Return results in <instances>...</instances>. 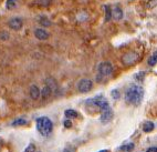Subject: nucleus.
I'll return each instance as SVG.
<instances>
[{
    "label": "nucleus",
    "mask_w": 157,
    "mask_h": 152,
    "mask_svg": "<svg viewBox=\"0 0 157 152\" xmlns=\"http://www.w3.org/2000/svg\"><path fill=\"white\" fill-rule=\"evenodd\" d=\"M133 149H134V144L133 143L127 144V146H123L120 148V150H122V151H132Z\"/></svg>",
    "instance_id": "nucleus-22"
},
{
    "label": "nucleus",
    "mask_w": 157,
    "mask_h": 152,
    "mask_svg": "<svg viewBox=\"0 0 157 152\" xmlns=\"http://www.w3.org/2000/svg\"><path fill=\"white\" fill-rule=\"evenodd\" d=\"M52 92H53V90H52L49 86L45 85L44 87H43L42 90H41V98H42L43 100H47V99H49L51 97Z\"/></svg>",
    "instance_id": "nucleus-10"
},
{
    "label": "nucleus",
    "mask_w": 157,
    "mask_h": 152,
    "mask_svg": "<svg viewBox=\"0 0 157 152\" xmlns=\"http://www.w3.org/2000/svg\"><path fill=\"white\" fill-rule=\"evenodd\" d=\"M8 26H9V28L11 29V30L19 31L20 29L22 28L23 21L21 19H20V18H12V19L9 20Z\"/></svg>",
    "instance_id": "nucleus-7"
},
{
    "label": "nucleus",
    "mask_w": 157,
    "mask_h": 152,
    "mask_svg": "<svg viewBox=\"0 0 157 152\" xmlns=\"http://www.w3.org/2000/svg\"><path fill=\"white\" fill-rule=\"evenodd\" d=\"M145 74H146V73L144 72V71H140V72H138V73H136V74H135L134 78H135V80H137V81H143Z\"/></svg>",
    "instance_id": "nucleus-19"
},
{
    "label": "nucleus",
    "mask_w": 157,
    "mask_h": 152,
    "mask_svg": "<svg viewBox=\"0 0 157 152\" xmlns=\"http://www.w3.org/2000/svg\"><path fill=\"white\" fill-rule=\"evenodd\" d=\"M40 23H41L42 26H44V27H49V26H51L50 20H49L48 18H45V17L40 18Z\"/></svg>",
    "instance_id": "nucleus-20"
},
{
    "label": "nucleus",
    "mask_w": 157,
    "mask_h": 152,
    "mask_svg": "<svg viewBox=\"0 0 157 152\" xmlns=\"http://www.w3.org/2000/svg\"><path fill=\"white\" fill-rule=\"evenodd\" d=\"M29 93H30V98L32 100H38L41 96V91L36 85H32L30 87V90H29Z\"/></svg>",
    "instance_id": "nucleus-8"
},
{
    "label": "nucleus",
    "mask_w": 157,
    "mask_h": 152,
    "mask_svg": "<svg viewBox=\"0 0 157 152\" xmlns=\"http://www.w3.org/2000/svg\"><path fill=\"white\" fill-rule=\"evenodd\" d=\"M34 36H36V39H39V40H47L49 38V34L42 28L36 29V30H34Z\"/></svg>",
    "instance_id": "nucleus-9"
},
{
    "label": "nucleus",
    "mask_w": 157,
    "mask_h": 152,
    "mask_svg": "<svg viewBox=\"0 0 157 152\" xmlns=\"http://www.w3.org/2000/svg\"><path fill=\"white\" fill-rule=\"evenodd\" d=\"M9 39V34L7 31H0V40L1 41H7Z\"/></svg>",
    "instance_id": "nucleus-21"
},
{
    "label": "nucleus",
    "mask_w": 157,
    "mask_h": 152,
    "mask_svg": "<svg viewBox=\"0 0 157 152\" xmlns=\"http://www.w3.org/2000/svg\"><path fill=\"white\" fill-rule=\"evenodd\" d=\"M138 59H140V54H136L135 51H128L122 57V62L128 67V66L135 65L138 61Z\"/></svg>",
    "instance_id": "nucleus-3"
},
{
    "label": "nucleus",
    "mask_w": 157,
    "mask_h": 152,
    "mask_svg": "<svg viewBox=\"0 0 157 152\" xmlns=\"http://www.w3.org/2000/svg\"><path fill=\"white\" fill-rule=\"evenodd\" d=\"M98 74H101L103 76L104 78L105 77H109L111 76L113 73V66L111 62L109 61H104V62H101L98 67Z\"/></svg>",
    "instance_id": "nucleus-4"
},
{
    "label": "nucleus",
    "mask_w": 157,
    "mask_h": 152,
    "mask_svg": "<svg viewBox=\"0 0 157 152\" xmlns=\"http://www.w3.org/2000/svg\"><path fill=\"white\" fill-rule=\"evenodd\" d=\"M113 116H114L113 110L109 107V108H107V109L101 111V118H100V120H101L102 123H109L113 119Z\"/></svg>",
    "instance_id": "nucleus-6"
},
{
    "label": "nucleus",
    "mask_w": 157,
    "mask_h": 152,
    "mask_svg": "<svg viewBox=\"0 0 157 152\" xmlns=\"http://www.w3.org/2000/svg\"><path fill=\"white\" fill-rule=\"evenodd\" d=\"M93 82L90 79H82L78 83V90L81 93H87L92 90Z\"/></svg>",
    "instance_id": "nucleus-5"
},
{
    "label": "nucleus",
    "mask_w": 157,
    "mask_h": 152,
    "mask_svg": "<svg viewBox=\"0 0 157 152\" xmlns=\"http://www.w3.org/2000/svg\"><path fill=\"white\" fill-rule=\"evenodd\" d=\"M6 7L8 10H12V9L17 8V0H7Z\"/></svg>",
    "instance_id": "nucleus-15"
},
{
    "label": "nucleus",
    "mask_w": 157,
    "mask_h": 152,
    "mask_svg": "<svg viewBox=\"0 0 157 152\" xmlns=\"http://www.w3.org/2000/svg\"><path fill=\"white\" fill-rule=\"evenodd\" d=\"M157 6V0H148V2L146 5L147 8H154Z\"/></svg>",
    "instance_id": "nucleus-24"
},
{
    "label": "nucleus",
    "mask_w": 157,
    "mask_h": 152,
    "mask_svg": "<svg viewBox=\"0 0 157 152\" xmlns=\"http://www.w3.org/2000/svg\"><path fill=\"white\" fill-rule=\"evenodd\" d=\"M155 128V124L151 121H146L145 123L143 124V131L144 132H151Z\"/></svg>",
    "instance_id": "nucleus-12"
},
{
    "label": "nucleus",
    "mask_w": 157,
    "mask_h": 152,
    "mask_svg": "<svg viewBox=\"0 0 157 152\" xmlns=\"http://www.w3.org/2000/svg\"><path fill=\"white\" fill-rule=\"evenodd\" d=\"M146 152H157V146H151Z\"/></svg>",
    "instance_id": "nucleus-29"
},
{
    "label": "nucleus",
    "mask_w": 157,
    "mask_h": 152,
    "mask_svg": "<svg viewBox=\"0 0 157 152\" xmlns=\"http://www.w3.org/2000/svg\"><path fill=\"white\" fill-rule=\"evenodd\" d=\"M34 150H36V146L34 144H29L27 148H25V150L23 152H34Z\"/></svg>",
    "instance_id": "nucleus-26"
},
{
    "label": "nucleus",
    "mask_w": 157,
    "mask_h": 152,
    "mask_svg": "<svg viewBox=\"0 0 157 152\" xmlns=\"http://www.w3.org/2000/svg\"><path fill=\"white\" fill-rule=\"evenodd\" d=\"M45 85L49 86V87L52 89V90H56V88H58V85H56V81L53 79V78H47L45 79Z\"/></svg>",
    "instance_id": "nucleus-13"
},
{
    "label": "nucleus",
    "mask_w": 157,
    "mask_h": 152,
    "mask_svg": "<svg viewBox=\"0 0 157 152\" xmlns=\"http://www.w3.org/2000/svg\"><path fill=\"white\" fill-rule=\"evenodd\" d=\"M144 90L140 86H131L125 92V101L128 104L138 106L143 101Z\"/></svg>",
    "instance_id": "nucleus-1"
},
{
    "label": "nucleus",
    "mask_w": 157,
    "mask_h": 152,
    "mask_svg": "<svg viewBox=\"0 0 157 152\" xmlns=\"http://www.w3.org/2000/svg\"><path fill=\"white\" fill-rule=\"evenodd\" d=\"M100 152H109V150H102V151H100Z\"/></svg>",
    "instance_id": "nucleus-30"
},
{
    "label": "nucleus",
    "mask_w": 157,
    "mask_h": 152,
    "mask_svg": "<svg viewBox=\"0 0 157 152\" xmlns=\"http://www.w3.org/2000/svg\"><path fill=\"white\" fill-rule=\"evenodd\" d=\"M36 130L43 137H49L53 130V123L48 117H40L36 119Z\"/></svg>",
    "instance_id": "nucleus-2"
},
{
    "label": "nucleus",
    "mask_w": 157,
    "mask_h": 152,
    "mask_svg": "<svg viewBox=\"0 0 157 152\" xmlns=\"http://www.w3.org/2000/svg\"><path fill=\"white\" fill-rule=\"evenodd\" d=\"M112 18L114 20H121L123 18V11L120 7H115L112 9Z\"/></svg>",
    "instance_id": "nucleus-11"
},
{
    "label": "nucleus",
    "mask_w": 157,
    "mask_h": 152,
    "mask_svg": "<svg viewBox=\"0 0 157 152\" xmlns=\"http://www.w3.org/2000/svg\"><path fill=\"white\" fill-rule=\"evenodd\" d=\"M157 63V51L155 52L153 56L149 58V60H148V65L151 66V67H153V66H155Z\"/></svg>",
    "instance_id": "nucleus-18"
},
{
    "label": "nucleus",
    "mask_w": 157,
    "mask_h": 152,
    "mask_svg": "<svg viewBox=\"0 0 157 152\" xmlns=\"http://www.w3.org/2000/svg\"><path fill=\"white\" fill-rule=\"evenodd\" d=\"M76 149H75V146H67L64 150H63V152H75Z\"/></svg>",
    "instance_id": "nucleus-27"
},
{
    "label": "nucleus",
    "mask_w": 157,
    "mask_h": 152,
    "mask_svg": "<svg viewBox=\"0 0 157 152\" xmlns=\"http://www.w3.org/2000/svg\"><path fill=\"white\" fill-rule=\"evenodd\" d=\"M104 10H105V21H109L112 18V9L109 6H104Z\"/></svg>",
    "instance_id": "nucleus-16"
},
{
    "label": "nucleus",
    "mask_w": 157,
    "mask_h": 152,
    "mask_svg": "<svg viewBox=\"0 0 157 152\" xmlns=\"http://www.w3.org/2000/svg\"><path fill=\"white\" fill-rule=\"evenodd\" d=\"M112 98L115 99V100H117V99H120V97H121V94H120V91L117 90V89H115V90L112 91Z\"/></svg>",
    "instance_id": "nucleus-25"
},
{
    "label": "nucleus",
    "mask_w": 157,
    "mask_h": 152,
    "mask_svg": "<svg viewBox=\"0 0 157 152\" xmlns=\"http://www.w3.org/2000/svg\"><path fill=\"white\" fill-rule=\"evenodd\" d=\"M64 116L67 117V119H74V118H78V112H76L75 110L67 109V110H65Z\"/></svg>",
    "instance_id": "nucleus-14"
},
{
    "label": "nucleus",
    "mask_w": 157,
    "mask_h": 152,
    "mask_svg": "<svg viewBox=\"0 0 157 152\" xmlns=\"http://www.w3.org/2000/svg\"><path fill=\"white\" fill-rule=\"evenodd\" d=\"M52 0H38V3H39L41 7H48L50 6V3Z\"/></svg>",
    "instance_id": "nucleus-23"
},
{
    "label": "nucleus",
    "mask_w": 157,
    "mask_h": 152,
    "mask_svg": "<svg viewBox=\"0 0 157 152\" xmlns=\"http://www.w3.org/2000/svg\"><path fill=\"white\" fill-rule=\"evenodd\" d=\"M64 127L65 128H71V127H72V123H71L70 120H65V121H64Z\"/></svg>",
    "instance_id": "nucleus-28"
},
{
    "label": "nucleus",
    "mask_w": 157,
    "mask_h": 152,
    "mask_svg": "<svg viewBox=\"0 0 157 152\" xmlns=\"http://www.w3.org/2000/svg\"><path fill=\"white\" fill-rule=\"evenodd\" d=\"M27 124V120L25 119H17V120H14L12 122V126L13 127H18V126H25Z\"/></svg>",
    "instance_id": "nucleus-17"
}]
</instances>
